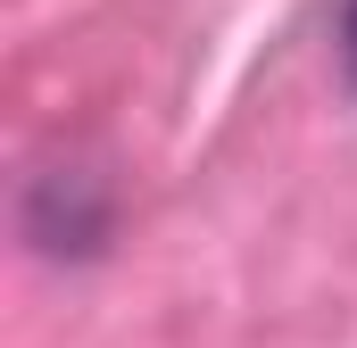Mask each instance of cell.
<instances>
[{
	"mask_svg": "<svg viewBox=\"0 0 357 348\" xmlns=\"http://www.w3.org/2000/svg\"><path fill=\"white\" fill-rule=\"evenodd\" d=\"M341 67H349V91H357V0H341Z\"/></svg>",
	"mask_w": 357,
	"mask_h": 348,
	"instance_id": "cell-1",
	"label": "cell"
}]
</instances>
